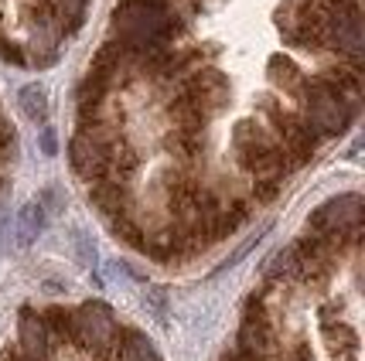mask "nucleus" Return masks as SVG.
Instances as JSON below:
<instances>
[{
    "label": "nucleus",
    "instance_id": "f257e3e1",
    "mask_svg": "<svg viewBox=\"0 0 365 361\" xmlns=\"http://www.w3.org/2000/svg\"><path fill=\"white\" fill-rule=\"evenodd\" d=\"M113 31L130 51H154L168 45V38L175 34V21L164 0H123L113 11Z\"/></svg>",
    "mask_w": 365,
    "mask_h": 361
},
{
    "label": "nucleus",
    "instance_id": "f03ea898",
    "mask_svg": "<svg viewBox=\"0 0 365 361\" xmlns=\"http://www.w3.org/2000/svg\"><path fill=\"white\" fill-rule=\"evenodd\" d=\"M232 147H236V160L253 171L256 177H277L284 171V150L270 130L256 120H242L232 133Z\"/></svg>",
    "mask_w": 365,
    "mask_h": 361
},
{
    "label": "nucleus",
    "instance_id": "7ed1b4c3",
    "mask_svg": "<svg viewBox=\"0 0 365 361\" xmlns=\"http://www.w3.org/2000/svg\"><path fill=\"white\" fill-rule=\"evenodd\" d=\"M297 95H301V103H304V120L311 123L314 133L334 137V133H341V130L351 123L349 99L338 93L331 82H324V79L304 82Z\"/></svg>",
    "mask_w": 365,
    "mask_h": 361
},
{
    "label": "nucleus",
    "instance_id": "20e7f679",
    "mask_svg": "<svg viewBox=\"0 0 365 361\" xmlns=\"http://www.w3.org/2000/svg\"><path fill=\"white\" fill-rule=\"evenodd\" d=\"M263 113L270 116L273 123V137L280 143V150L294 154V160H304L311 150H314V130L307 120H301L297 113L280 110L273 99H263Z\"/></svg>",
    "mask_w": 365,
    "mask_h": 361
},
{
    "label": "nucleus",
    "instance_id": "39448f33",
    "mask_svg": "<svg viewBox=\"0 0 365 361\" xmlns=\"http://www.w3.org/2000/svg\"><path fill=\"white\" fill-rule=\"evenodd\" d=\"M72 338H76L82 347H96V351L113 345V338H116L113 310L106 303H86L79 314L72 317Z\"/></svg>",
    "mask_w": 365,
    "mask_h": 361
},
{
    "label": "nucleus",
    "instance_id": "423d86ee",
    "mask_svg": "<svg viewBox=\"0 0 365 361\" xmlns=\"http://www.w3.org/2000/svg\"><path fill=\"white\" fill-rule=\"evenodd\" d=\"M359 215H362V198L359 194H341V198H331L328 204H321L311 215V229L321 232V236H338L345 229H355Z\"/></svg>",
    "mask_w": 365,
    "mask_h": 361
},
{
    "label": "nucleus",
    "instance_id": "0eeeda50",
    "mask_svg": "<svg viewBox=\"0 0 365 361\" xmlns=\"http://www.w3.org/2000/svg\"><path fill=\"white\" fill-rule=\"evenodd\" d=\"M68 154H72V167H76V174L86 177V181H93V177L110 171V160H113L116 150L106 147L96 133H79V137L72 140V147H68Z\"/></svg>",
    "mask_w": 365,
    "mask_h": 361
},
{
    "label": "nucleus",
    "instance_id": "6e6552de",
    "mask_svg": "<svg viewBox=\"0 0 365 361\" xmlns=\"http://www.w3.org/2000/svg\"><path fill=\"white\" fill-rule=\"evenodd\" d=\"M225 99H229V82H225V75H219V72H198L188 85V95H185V103L195 106L202 116L222 110Z\"/></svg>",
    "mask_w": 365,
    "mask_h": 361
},
{
    "label": "nucleus",
    "instance_id": "1a4fd4ad",
    "mask_svg": "<svg viewBox=\"0 0 365 361\" xmlns=\"http://www.w3.org/2000/svg\"><path fill=\"white\" fill-rule=\"evenodd\" d=\"M239 347H242L250 358H267V355H273L277 341H273V330H270V324H267V317L250 314L246 320H242V330H239Z\"/></svg>",
    "mask_w": 365,
    "mask_h": 361
},
{
    "label": "nucleus",
    "instance_id": "9d476101",
    "mask_svg": "<svg viewBox=\"0 0 365 361\" xmlns=\"http://www.w3.org/2000/svg\"><path fill=\"white\" fill-rule=\"evenodd\" d=\"M17 345H21V355L31 361H41L48 355V328H45V317H34V314H24L21 317V328H17Z\"/></svg>",
    "mask_w": 365,
    "mask_h": 361
},
{
    "label": "nucleus",
    "instance_id": "9b49d317",
    "mask_svg": "<svg viewBox=\"0 0 365 361\" xmlns=\"http://www.w3.org/2000/svg\"><path fill=\"white\" fill-rule=\"evenodd\" d=\"M45 204L41 202H28L21 211H17V246H31L34 239L45 232Z\"/></svg>",
    "mask_w": 365,
    "mask_h": 361
},
{
    "label": "nucleus",
    "instance_id": "f8f14e48",
    "mask_svg": "<svg viewBox=\"0 0 365 361\" xmlns=\"http://www.w3.org/2000/svg\"><path fill=\"white\" fill-rule=\"evenodd\" d=\"M17 106H21V113H24L31 123H45L48 120V89L41 82H28V85L17 93Z\"/></svg>",
    "mask_w": 365,
    "mask_h": 361
},
{
    "label": "nucleus",
    "instance_id": "ddd939ff",
    "mask_svg": "<svg viewBox=\"0 0 365 361\" xmlns=\"http://www.w3.org/2000/svg\"><path fill=\"white\" fill-rule=\"evenodd\" d=\"M270 79H273V85H280L287 93H301V85L307 82L301 75V68L290 62L287 55H273L270 58Z\"/></svg>",
    "mask_w": 365,
    "mask_h": 361
},
{
    "label": "nucleus",
    "instance_id": "4468645a",
    "mask_svg": "<svg viewBox=\"0 0 365 361\" xmlns=\"http://www.w3.org/2000/svg\"><path fill=\"white\" fill-rule=\"evenodd\" d=\"M41 4H45V11L51 14L55 24H62V28H79L86 0H41Z\"/></svg>",
    "mask_w": 365,
    "mask_h": 361
},
{
    "label": "nucleus",
    "instance_id": "2eb2a0df",
    "mask_svg": "<svg viewBox=\"0 0 365 361\" xmlns=\"http://www.w3.org/2000/svg\"><path fill=\"white\" fill-rule=\"evenodd\" d=\"M120 361H160V358H158V351H154V345H150L143 334L130 330L127 338H123V347H120Z\"/></svg>",
    "mask_w": 365,
    "mask_h": 361
},
{
    "label": "nucleus",
    "instance_id": "dca6fc26",
    "mask_svg": "<svg viewBox=\"0 0 365 361\" xmlns=\"http://www.w3.org/2000/svg\"><path fill=\"white\" fill-rule=\"evenodd\" d=\"M143 303L154 310V317H158V320H168V297H164V290H160V286L147 290V293H143Z\"/></svg>",
    "mask_w": 365,
    "mask_h": 361
},
{
    "label": "nucleus",
    "instance_id": "f3484780",
    "mask_svg": "<svg viewBox=\"0 0 365 361\" xmlns=\"http://www.w3.org/2000/svg\"><path fill=\"white\" fill-rule=\"evenodd\" d=\"M76 249H79V263H82V266H93V263H96V246L89 242V236H86L82 229H76Z\"/></svg>",
    "mask_w": 365,
    "mask_h": 361
},
{
    "label": "nucleus",
    "instance_id": "a211bd4d",
    "mask_svg": "<svg viewBox=\"0 0 365 361\" xmlns=\"http://www.w3.org/2000/svg\"><path fill=\"white\" fill-rule=\"evenodd\" d=\"M14 143V126L4 120V113H0V150H7Z\"/></svg>",
    "mask_w": 365,
    "mask_h": 361
},
{
    "label": "nucleus",
    "instance_id": "6ab92c4d",
    "mask_svg": "<svg viewBox=\"0 0 365 361\" xmlns=\"http://www.w3.org/2000/svg\"><path fill=\"white\" fill-rule=\"evenodd\" d=\"M41 150H45L48 157H51V154H55V150H58V143H55V130H41Z\"/></svg>",
    "mask_w": 365,
    "mask_h": 361
},
{
    "label": "nucleus",
    "instance_id": "aec40b11",
    "mask_svg": "<svg viewBox=\"0 0 365 361\" xmlns=\"http://www.w3.org/2000/svg\"><path fill=\"white\" fill-rule=\"evenodd\" d=\"M0 361H31V358H24V355H4Z\"/></svg>",
    "mask_w": 365,
    "mask_h": 361
}]
</instances>
